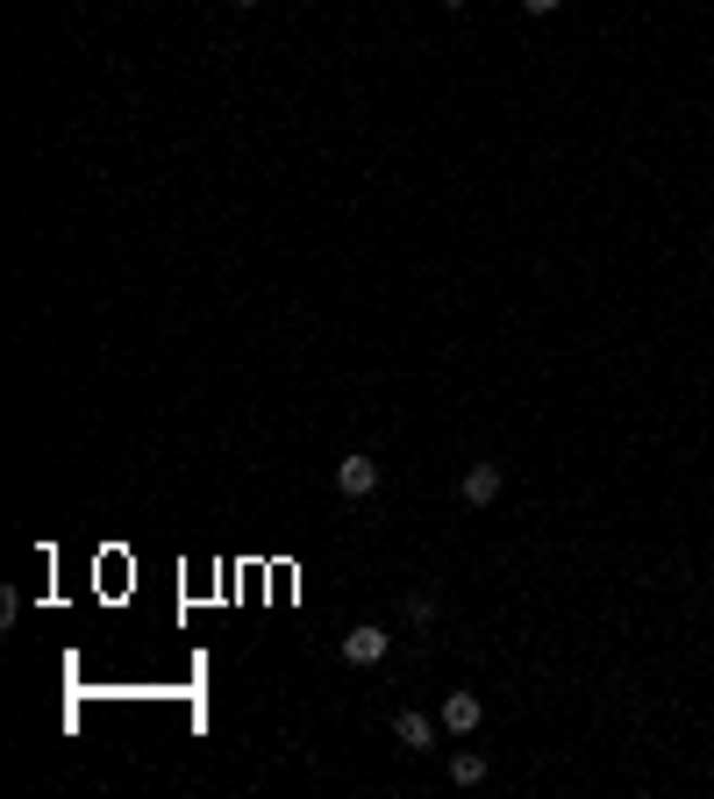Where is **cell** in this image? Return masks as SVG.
Wrapping results in <instances>:
<instances>
[{"label": "cell", "instance_id": "ba28073f", "mask_svg": "<svg viewBox=\"0 0 714 799\" xmlns=\"http://www.w3.org/2000/svg\"><path fill=\"white\" fill-rule=\"evenodd\" d=\"M443 8H464V0H443Z\"/></svg>", "mask_w": 714, "mask_h": 799}, {"label": "cell", "instance_id": "3957f363", "mask_svg": "<svg viewBox=\"0 0 714 799\" xmlns=\"http://www.w3.org/2000/svg\"><path fill=\"white\" fill-rule=\"evenodd\" d=\"M479 721H486V707H479V693H450V699H443V729H450V735H472Z\"/></svg>", "mask_w": 714, "mask_h": 799}, {"label": "cell", "instance_id": "8992f818", "mask_svg": "<svg viewBox=\"0 0 714 799\" xmlns=\"http://www.w3.org/2000/svg\"><path fill=\"white\" fill-rule=\"evenodd\" d=\"M450 778H458V785H479V778H486V757H479V749H458V757H450Z\"/></svg>", "mask_w": 714, "mask_h": 799}, {"label": "cell", "instance_id": "52a82bcc", "mask_svg": "<svg viewBox=\"0 0 714 799\" xmlns=\"http://www.w3.org/2000/svg\"><path fill=\"white\" fill-rule=\"evenodd\" d=\"M528 15H558V0H522Z\"/></svg>", "mask_w": 714, "mask_h": 799}, {"label": "cell", "instance_id": "5b68a950", "mask_svg": "<svg viewBox=\"0 0 714 799\" xmlns=\"http://www.w3.org/2000/svg\"><path fill=\"white\" fill-rule=\"evenodd\" d=\"M336 486H343L350 500H365V493L379 486V464H372V458H343V464H336Z\"/></svg>", "mask_w": 714, "mask_h": 799}, {"label": "cell", "instance_id": "9c48e42d", "mask_svg": "<svg viewBox=\"0 0 714 799\" xmlns=\"http://www.w3.org/2000/svg\"><path fill=\"white\" fill-rule=\"evenodd\" d=\"M237 8H257V0H237Z\"/></svg>", "mask_w": 714, "mask_h": 799}, {"label": "cell", "instance_id": "7a4b0ae2", "mask_svg": "<svg viewBox=\"0 0 714 799\" xmlns=\"http://www.w3.org/2000/svg\"><path fill=\"white\" fill-rule=\"evenodd\" d=\"M393 743L422 757V749H436V721H429V714H415V707H408V714H393Z\"/></svg>", "mask_w": 714, "mask_h": 799}, {"label": "cell", "instance_id": "277c9868", "mask_svg": "<svg viewBox=\"0 0 714 799\" xmlns=\"http://www.w3.org/2000/svg\"><path fill=\"white\" fill-rule=\"evenodd\" d=\"M500 500V464H472L464 472V507H494Z\"/></svg>", "mask_w": 714, "mask_h": 799}, {"label": "cell", "instance_id": "6da1fadb", "mask_svg": "<svg viewBox=\"0 0 714 799\" xmlns=\"http://www.w3.org/2000/svg\"><path fill=\"white\" fill-rule=\"evenodd\" d=\"M343 657L350 663H386V629H379V621H357V629L343 635Z\"/></svg>", "mask_w": 714, "mask_h": 799}]
</instances>
